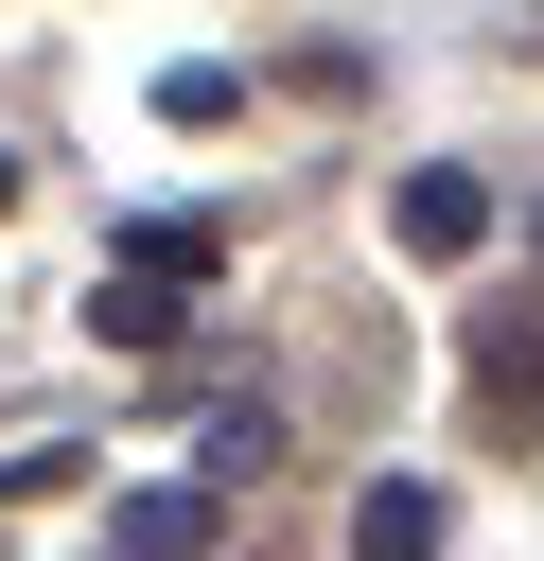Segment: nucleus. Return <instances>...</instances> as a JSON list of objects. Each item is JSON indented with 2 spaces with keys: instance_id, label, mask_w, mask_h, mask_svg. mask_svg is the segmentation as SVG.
Instances as JSON below:
<instances>
[{
  "instance_id": "1",
  "label": "nucleus",
  "mask_w": 544,
  "mask_h": 561,
  "mask_svg": "<svg viewBox=\"0 0 544 561\" xmlns=\"http://www.w3.org/2000/svg\"><path fill=\"white\" fill-rule=\"evenodd\" d=\"M386 245H404V263H474V245H491V175H456V158H421V175L386 193Z\"/></svg>"
},
{
  "instance_id": "2",
  "label": "nucleus",
  "mask_w": 544,
  "mask_h": 561,
  "mask_svg": "<svg viewBox=\"0 0 544 561\" xmlns=\"http://www.w3.org/2000/svg\"><path fill=\"white\" fill-rule=\"evenodd\" d=\"M474 421H491V438H544V316H526V298L474 316Z\"/></svg>"
},
{
  "instance_id": "3",
  "label": "nucleus",
  "mask_w": 544,
  "mask_h": 561,
  "mask_svg": "<svg viewBox=\"0 0 544 561\" xmlns=\"http://www.w3.org/2000/svg\"><path fill=\"white\" fill-rule=\"evenodd\" d=\"M439 543H456V491L439 473H369L351 491V561H439Z\"/></svg>"
},
{
  "instance_id": "4",
  "label": "nucleus",
  "mask_w": 544,
  "mask_h": 561,
  "mask_svg": "<svg viewBox=\"0 0 544 561\" xmlns=\"http://www.w3.org/2000/svg\"><path fill=\"white\" fill-rule=\"evenodd\" d=\"M211 263H228V228H211V210H158V228H123V245H105V280H140V298H175V316H193V280H211Z\"/></svg>"
},
{
  "instance_id": "5",
  "label": "nucleus",
  "mask_w": 544,
  "mask_h": 561,
  "mask_svg": "<svg viewBox=\"0 0 544 561\" xmlns=\"http://www.w3.org/2000/svg\"><path fill=\"white\" fill-rule=\"evenodd\" d=\"M211 508H228L211 473H158V491H123V543H105V561H193V543H211Z\"/></svg>"
},
{
  "instance_id": "6",
  "label": "nucleus",
  "mask_w": 544,
  "mask_h": 561,
  "mask_svg": "<svg viewBox=\"0 0 544 561\" xmlns=\"http://www.w3.org/2000/svg\"><path fill=\"white\" fill-rule=\"evenodd\" d=\"M263 456H281V421H263V403H211V491H246Z\"/></svg>"
},
{
  "instance_id": "7",
  "label": "nucleus",
  "mask_w": 544,
  "mask_h": 561,
  "mask_svg": "<svg viewBox=\"0 0 544 561\" xmlns=\"http://www.w3.org/2000/svg\"><path fill=\"white\" fill-rule=\"evenodd\" d=\"M0 210H18V158H0Z\"/></svg>"
},
{
  "instance_id": "8",
  "label": "nucleus",
  "mask_w": 544,
  "mask_h": 561,
  "mask_svg": "<svg viewBox=\"0 0 544 561\" xmlns=\"http://www.w3.org/2000/svg\"><path fill=\"white\" fill-rule=\"evenodd\" d=\"M526 245H544V210H526Z\"/></svg>"
}]
</instances>
